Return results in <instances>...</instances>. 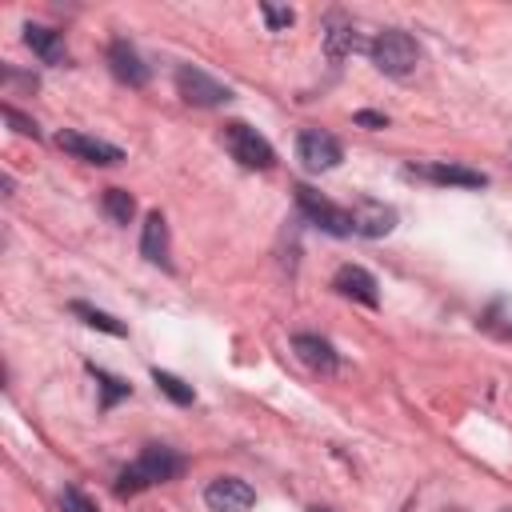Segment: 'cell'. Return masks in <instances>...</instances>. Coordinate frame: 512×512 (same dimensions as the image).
Here are the masks:
<instances>
[{
    "instance_id": "cell-1",
    "label": "cell",
    "mask_w": 512,
    "mask_h": 512,
    "mask_svg": "<svg viewBox=\"0 0 512 512\" xmlns=\"http://www.w3.org/2000/svg\"><path fill=\"white\" fill-rule=\"evenodd\" d=\"M180 472H184V456H180V452H172L168 444H148V448L116 476V496H136L140 488L164 484V480H172V476H180Z\"/></svg>"
},
{
    "instance_id": "cell-2",
    "label": "cell",
    "mask_w": 512,
    "mask_h": 512,
    "mask_svg": "<svg viewBox=\"0 0 512 512\" xmlns=\"http://www.w3.org/2000/svg\"><path fill=\"white\" fill-rule=\"evenodd\" d=\"M368 52H372V64H376L384 76H396V80L412 76L416 64H420V44H416L408 32H400V28H384V32L372 40Z\"/></svg>"
},
{
    "instance_id": "cell-3",
    "label": "cell",
    "mask_w": 512,
    "mask_h": 512,
    "mask_svg": "<svg viewBox=\"0 0 512 512\" xmlns=\"http://www.w3.org/2000/svg\"><path fill=\"white\" fill-rule=\"evenodd\" d=\"M224 148L232 152V160H240L244 168H256V172H268V168L276 164L272 144H268L252 124H244V120L224 124Z\"/></svg>"
},
{
    "instance_id": "cell-4",
    "label": "cell",
    "mask_w": 512,
    "mask_h": 512,
    "mask_svg": "<svg viewBox=\"0 0 512 512\" xmlns=\"http://www.w3.org/2000/svg\"><path fill=\"white\" fill-rule=\"evenodd\" d=\"M296 204H300V212L316 224V228H324V232H332V236H348L352 232V212L348 208H336L328 196H320L316 188H308V184H296Z\"/></svg>"
},
{
    "instance_id": "cell-5",
    "label": "cell",
    "mask_w": 512,
    "mask_h": 512,
    "mask_svg": "<svg viewBox=\"0 0 512 512\" xmlns=\"http://www.w3.org/2000/svg\"><path fill=\"white\" fill-rule=\"evenodd\" d=\"M296 156H300V164H304L308 172H328V168H336V164L344 160V148H340V140H336L332 132H324V128H304V132L296 136Z\"/></svg>"
},
{
    "instance_id": "cell-6",
    "label": "cell",
    "mask_w": 512,
    "mask_h": 512,
    "mask_svg": "<svg viewBox=\"0 0 512 512\" xmlns=\"http://www.w3.org/2000/svg\"><path fill=\"white\" fill-rule=\"evenodd\" d=\"M176 92H180L188 104H200V108L224 104V100L232 96L228 84L212 80V76H208L204 68H196V64H180V68H176Z\"/></svg>"
},
{
    "instance_id": "cell-7",
    "label": "cell",
    "mask_w": 512,
    "mask_h": 512,
    "mask_svg": "<svg viewBox=\"0 0 512 512\" xmlns=\"http://www.w3.org/2000/svg\"><path fill=\"white\" fill-rule=\"evenodd\" d=\"M204 504L212 512H248L256 504V492L248 480L240 476H216L208 488H204Z\"/></svg>"
},
{
    "instance_id": "cell-8",
    "label": "cell",
    "mask_w": 512,
    "mask_h": 512,
    "mask_svg": "<svg viewBox=\"0 0 512 512\" xmlns=\"http://www.w3.org/2000/svg\"><path fill=\"white\" fill-rule=\"evenodd\" d=\"M56 144H60L68 156L88 160V164H120V160H124V152H120L116 144L96 140V136H84V132H72V128H64V132L56 136Z\"/></svg>"
},
{
    "instance_id": "cell-9",
    "label": "cell",
    "mask_w": 512,
    "mask_h": 512,
    "mask_svg": "<svg viewBox=\"0 0 512 512\" xmlns=\"http://www.w3.org/2000/svg\"><path fill=\"white\" fill-rule=\"evenodd\" d=\"M348 212H352V232H356V236L380 240V236H388V232L396 228V208H388V204H380V200H360V204L348 208Z\"/></svg>"
},
{
    "instance_id": "cell-10",
    "label": "cell",
    "mask_w": 512,
    "mask_h": 512,
    "mask_svg": "<svg viewBox=\"0 0 512 512\" xmlns=\"http://www.w3.org/2000/svg\"><path fill=\"white\" fill-rule=\"evenodd\" d=\"M108 68L116 80H124L128 88H144L148 84V64L140 60V52L128 40H112L108 44Z\"/></svg>"
},
{
    "instance_id": "cell-11",
    "label": "cell",
    "mask_w": 512,
    "mask_h": 512,
    "mask_svg": "<svg viewBox=\"0 0 512 512\" xmlns=\"http://www.w3.org/2000/svg\"><path fill=\"white\" fill-rule=\"evenodd\" d=\"M332 288H336L340 296H348V300H360V304H368V308H376V304H380V292H376V276H372V272H364L360 264H344V268L332 276Z\"/></svg>"
},
{
    "instance_id": "cell-12",
    "label": "cell",
    "mask_w": 512,
    "mask_h": 512,
    "mask_svg": "<svg viewBox=\"0 0 512 512\" xmlns=\"http://www.w3.org/2000/svg\"><path fill=\"white\" fill-rule=\"evenodd\" d=\"M292 352L300 356V364H308L312 372H336V352L324 336H312V332H296L292 336Z\"/></svg>"
},
{
    "instance_id": "cell-13",
    "label": "cell",
    "mask_w": 512,
    "mask_h": 512,
    "mask_svg": "<svg viewBox=\"0 0 512 512\" xmlns=\"http://www.w3.org/2000/svg\"><path fill=\"white\" fill-rule=\"evenodd\" d=\"M24 44H28L44 64H68V48H64V36H60L56 28L24 24Z\"/></svg>"
},
{
    "instance_id": "cell-14",
    "label": "cell",
    "mask_w": 512,
    "mask_h": 512,
    "mask_svg": "<svg viewBox=\"0 0 512 512\" xmlns=\"http://www.w3.org/2000/svg\"><path fill=\"white\" fill-rule=\"evenodd\" d=\"M140 256L148 264H160L168 268V220L160 212H148L144 216V232H140Z\"/></svg>"
},
{
    "instance_id": "cell-15",
    "label": "cell",
    "mask_w": 512,
    "mask_h": 512,
    "mask_svg": "<svg viewBox=\"0 0 512 512\" xmlns=\"http://www.w3.org/2000/svg\"><path fill=\"white\" fill-rule=\"evenodd\" d=\"M412 172L432 180V184H456V188H484L488 184L484 172L464 168V164H424V168H412Z\"/></svg>"
},
{
    "instance_id": "cell-16",
    "label": "cell",
    "mask_w": 512,
    "mask_h": 512,
    "mask_svg": "<svg viewBox=\"0 0 512 512\" xmlns=\"http://www.w3.org/2000/svg\"><path fill=\"white\" fill-rule=\"evenodd\" d=\"M324 48H328V60H344V56H352V52L360 48V36H356L352 24H344V20H328Z\"/></svg>"
},
{
    "instance_id": "cell-17",
    "label": "cell",
    "mask_w": 512,
    "mask_h": 512,
    "mask_svg": "<svg viewBox=\"0 0 512 512\" xmlns=\"http://www.w3.org/2000/svg\"><path fill=\"white\" fill-rule=\"evenodd\" d=\"M88 372H92V380L100 384V408L108 412L112 404H120L124 396H132V384L128 380H120V376H112V372H104V368H96V364H88Z\"/></svg>"
},
{
    "instance_id": "cell-18",
    "label": "cell",
    "mask_w": 512,
    "mask_h": 512,
    "mask_svg": "<svg viewBox=\"0 0 512 512\" xmlns=\"http://www.w3.org/2000/svg\"><path fill=\"white\" fill-rule=\"evenodd\" d=\"M72 316H80L88 328H100V332H108V336H128V328H124L116 316H108V312H100V308H92V304H84V300H72Z\"/></svg>"
},
{
    "instance_id": "cell-19",
    "label": "cell",
    "mask_w": 512,
    "mask_h": 512,
    "mask_svg": "<svg viewBox=\"0 0 512 512\" xmlns=\"http://www.w3.org/2000/svg\"><path fill=\"white\" fill-rule=\"evenodd\" d=\"M104 216H108L112 224H132V216H136L132 192H128V188H108V192H104Z\"/></svg>"
},
{
    "instance_id": "cell-20",
    "label": "cell",
    "mask_w": 512,
    "mask_h": 512,
    "mask_svg": "<svg viewBox=\"0 0 512 512\" xmlns=\"http://www.w3.org/2000/svg\"><path fill=\"white\" fill-rule=\"evenodd\" d=\"M152 380H156V388H160L172 404H192V400H196L192 384H184V380H180V376H172V372H160V368H156V372H152Z\"/></svg>"
},
{
    "instance_id": "cell-21",
    "label": "cell",
    "mask_w": 512,
    "mask_h": 512,
    "mask_svg": "<svg viewBox=\"0 0 512 512\" xmlns=\"http://www.w3.org/2000/svg\"><path fill=\"white\" fill-rule=\"evenodd\" d=\"M484 328L496 332V336H512V300H496L484 312Z\"/></svg>"
},
{
    "instance_id": "cell-22",
    "label": "cell",
    "mask_w": 512,
    "mask_h": 512,
    "mask_svg": "<svg viewBox=\"0 0 512 512\" xmlns=\"http://www.w3.org/2000/svg\"><path fill=\"white\" fill-rule=\"evenodd\" d=\"M60 512H100V508H96L76 484H68V488L60 492Z\"/></svg>"
},
{
    "instance_id": "cell-23",
    "label": "cell",
    "mask_w": 512,
    "mask_h": 512,
    "mask_svg": "<svg viewBox=\"0 0 512 512\" xmlns=\"http://www.w3.org/2000/svg\"><path fill=\"white\" fill-rule=\"evenodd\" d=\"M4 120H8V124H12V132H20V136H32V140L40 136L36 120H32V116H24V112H20V108H12V104H4Z\"/></svg>"
},
{
    "instance_id": "cell-24",
    "label": "cell",
    "mask_w": 512,
    "mask_h": 512,
    "mask_svg": "<svg viewBox=\"0 0 512 512\" xmlns=\"http://www.w3.org/2000/svg\"><path fill=\"white\" fill-rule=\"evenodd\" d=\"M260 12H264L268 32H280V28H288V24L296 20V12H292V8H276V4H260Z\"/></svg>"
},
{
    "instance_id": "cell-25",
    "label": "cell",
    "mask_w": 512,
    "mask_h": 512,
    "mask_svg": "<svg viewBox=\"0 0 512 512\" xmlns=\"http://www.w3.org/2000/svg\"><path fill=\"white\" fill-rule=\"evenodd\" d=\"M352 120H356L360 128H388V116H384V112H368V108H364V112H356Z\"/></svg>"
},
{
    "instance_id": "cell-26",
    "label": "cell",
    "mask_w": 512,
    "mask_h": 512,
    "mask_svg": "<svg viewBox=\"0 0 512 512\" xmlns=\"http://www.w3.org/2000/svg\"><path fill=\"white\" fill-rule=\"evenodd\" d=\"M308 512H332V508H320V504H316V508H308Z\"/></svg>"
},
{
    "instance_id": "cell-27",
    "label": "cell",
    "mask_w": 512,
    "mask_h": 512,
    "mask_svg": "<svg viewBox=\"0 0 512 512\" xmlns=\"http://www.w3.org/2000/svg\"><path fill=\"white\" fill-rule=\"evenodd\" d=\"M444 512H460V508H444Z\"/></svg>"
}]
</instances>
